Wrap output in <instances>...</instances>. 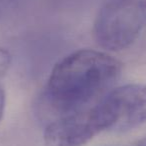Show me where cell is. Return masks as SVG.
<instances>
[{"instance_id":"4","label":"cell","mask_w":146,"mask_h":146,"mask_svg":"<svg viewBox=\"0 0 146 146\" xmlns=\"http://www.w3.org/2000/svg\"><path fill=\"white\" fill-rule=\"evenodd\" d=\"M104 131L96 105L58 116L46 126L45 146H84Z\"/></svg>"},{"instance_id":"2","label":"cell","mask_w":146,"mask_h":146,"mask_svg":"<svg viewBox=\"0 0 146 146\" xmlns=\"http://www.w3.org/2000/svg\"><path fill=\"white\" fill-rule=\"evenodd\" d=\"M146 24V0H108L96 15L93 35L110 51L129 47Z\"/></svg>"},{"instance_id":"1","label":"cell","mask_w":146,"mask_h":146,"mask_svg":"<svg viewBox=\"0 0 146 146\" xmlns=\"http://www.w3.org/2000/svg\"><path fill=\"white\" fill-rule=\"evenodd\" d=\"M121 63L107 53L80 49L55 64L43 94L44 105L58 116L84 108L119 77Z\"/></svg>"},{"instance_id":"5","label":"cell","mask_w":146,"mask_h":146,"mask_svg":"<svg viewBox=\"0 0 146 146\" xmlns=\"http://www.w3.org/2000/svg\"><path fill=\"white\" fill-rule=\"evenodd\" d=\"M12 56L9 53L8 50L0 47V75H2L8 70V68L11 65Z\"/></svg>"},{"instance_id":"7","label":"cell","mask_w":146,"mask_h":146,"mask_svg":"<svg viewBox=\"0 0 146 146\" xmlns=\"http://www.w3.org/2000/svg\"><path fill=\"white\" fill-rule=\"evenodd\" d=\"M0 17H1V11H0Z\"/></svg>"},{"instance_id":"3","label":"cell","mask_w":146,"mask_h":146,"mask_svg":"<svg viewBox=\"0 0 146 146\" xmlns=\"http://www.w3.org/2000/svg\"><path fill=\"white\" fill-rule=\"evenodd\" d=\"M104 131L124 132L146 122V86L126 84L115 88L97 104Z\"/></svg>"},{"instance_id":"6","label":"cell","mask_w":146,"mask_h":146,"mask_svg":"<svg viewBox=\"0 0 146 146\" xmlns=\"http://www.w3.org/2000/svg\"><path fill=\"white\" fill-rule=\"evenodd\" d=\"M5 92L4 89L1 85H0V121L2 119L3 113H4V109H5Z\"/></svg>"}]
</instances>
